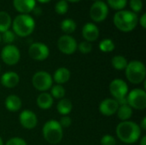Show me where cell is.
<instances>
[{
	"mask_svg": "<svg viewBox=\"0 0 146 145\" xmlns=\"http://www.w3.org/2000/svg\"><path fill=\"white\" fill-rule=\"evenodd\" d=\"M70 77H71L70 71L67 68L62 67L55 71L52 79L57 85H63L69 80Z\"/></svg>",
	"mask_w": 146,
	"mask_h": 145,
	"instance_id": "cell-18",
	"label": "cell"
},
{
	"mask_svg": "<svg viewBox=\"0 0 146 145\" xmlns=\"http://www.w3.org/2000/svg\"><path fill=\"white\" fill-rule=\"evenodd\" d=\"M2 61L9 66L17 64L21 59V52L14 44H7L1 50Z\"/></svg>",
	"mask_w": 146,
	"mask_h": 145,
	"instance_id": "cell-8",
	"label": "cell"
},
{
	"mask_svg": "<svg viewBox=\"0 0 146 145\" xmlns=\"http://www.w3.org/2000/svg\"><path fill=\"white\" fill-rule=\"evenodd\" d=\"M1 40H2V38H1V35H0V43H1Z\"/></svg>",
	"mask_w": 146,
	"mask_h": 145,
	"instance_id": "cell-43",
	"label": "cell"
},
{
	"mask_svg": "<svg viewBox=\"0 0 146 145\" xmlns=\"http://www.w3.org/2000/svg\"><path fill=\"white\" fill-rule=\"evenodd\" d=\"M110 8L115 10H122L127 4V0H107Z\"/></svg>",
	"mask_w": 146,
	"mask_h": 145,
	"instance_id": "cell-28",
	"label": "cell"
},
{
	"mask_svg": "<svg viewBox=\"0 0 146 145\" xmlns=\"http://www.w3.org/2000/svg\"></svg>",
	"mask_w": 146,
	"mask_h": 145,
	"instance_id": "cell-45",
	"label": "cell"
},
{
	"mask_svg": "<svg viewBox=\"0 0 146 145\" xmlns=\"http://www.w3.org/2000/svg\"><path fill=\"white\" fill-rule=\"evenodd\" d=\"M115 43L110 38H104L99 43L100 50L105 53L112 52L115 50Z\"/></svg>",
	"mask_w": 146,
	"mask_h": 145,
	"instance_id": "cell-27",
	"label": "cell"
},
{
	"mask_svg": "<svg viewBox=\"0 0 146 145\" xmlns=\"http://www.w3.org/2000/svg\"><path fill=\"white\" fill-rule=\"evenodd\" d=\"M42 133L44 138L50 144H59L63 137L62 127L57 121L50 120L45 122L43 126Z\"/></svg>",
	"mask_w": 146,
	"mask_h": 145,
	"instance_id": "cell-4",
	"label": "cell"
},
{
	"mask_svg": "<svg viewBox=\"0 0 146 145\" xmlns=\"http://www.w3.org/2000/svg\"><path fill=\"white\" fill-rule=\"evenodd\" d=\"M109 89L110 94L115 100L123 98L128 94V85L121 79H115L112 80L110 84Z\"/></svg>",
	"mask_w": 146,
	"mask_h": 145,
	"instance_id": "cell-12",
	"label": "cell"
},
{
	"mask_svg": "<svg viewBox=\"0 0 146 145\" xmlns=\"http://www.w3.org/2000/svg\"><path fill=\"white\" fill-rule=\"evenodd\" d=\"M37 1L41 3H49L50 0H37Z\"/></svg>",
	"mask_w": 146,
	"mask_h": 145,
	"instance_id": "cell-40",
	"label": "cell"
},
{
	"mask_svg": "<svg viewBox=\"0 0 146 145\" xmlns=\"http://www.w3.org/2000/svg\"><path fill=\"white\" fill-rule=\"evenodd\" d=\"M127 104L134 109L144 110L146 108V92L143 89H133L127 96Z\"/></svg>",
	"mask_w": 146,
	"mask_h": 145,
	"instance_id": "cell-7",
	"label": "cell"
},
{
	"mask_svg": "<svg viewBox=\"0 0 146 145\" xmlns=\"http://www.w3.org/2000/svg\"><path fill=\"white\" fill-rule=\"evenodd\" d=\"M101 145H116V139L112 135L106 134L101 138Z\"/></svg>",
	"mask_w": 146,
	"mask_h": 145,
	"instance_id": "cell-33",
	"label": "cell"
},
{
	"mask_svg": "<svg viewBox=\"0 0 146 145\" xmlns=\"http://www.w3.org/2000/svg\"><path fill=\"white\" fill-rule=\"evenodd\" d=\"M0 145H3V141L1 137H0Z\"/></svg>",
	"mask_w": 146,
	"mask_h": 145,
	"instance_id": "cell-42",
	"label": "cell"
},
{
	"mask_svg": "<svg viewBox=\"0 0 146 145\" xmlns=\"http://www.w3.org/2000/svg\"><path fill=\"white\" fill-rule=\"evenodd\" d=\"M139 127L141 131H145L146 130V117H144L143 120L141 121V123L139 124Z\"/></svg>",
	"mask_w": 146,
	"mask_h": 145,
	"instance_id": "cell-37",
	"label": "cell"
},
{
	"mask_svg": "<svg viewBox=\"0 0 146 145\" xmlns=\"http://www.w3.org/2000/svg\"><path fill=\"white\" fill-rule=\"evenodd\" d=\"M5 145H27V142L21 138H19V137H15V138H12L10 139H9L7 141V143L5 144Z\"/></svg>",
	"mask_w": 146,
	"mask_h": 145,
	"instance_id": "cell-34",
	"label": "cell"
},
{
	"mask_svg": "<svg viewBox=\"0 0 146 145\" xmlns=\"http://www.w3.org/2000/svg\"><path fill=\"white\" fill-rule=\"evenodd\" d=\"M12 28L15 35L19 37H27L33 33L35 29L34 19L27 14H20L12 21Z\"/></svg>",
	"mask_w": 146,
	"mask_h": 145,
	"instance_id": "cell-3",
	"label": "cell"
},
{
	"mask_svg": "<svg viewBox=\"0 0 146 145\" xmlns=\"http://www.w3.org/2000/svg\"><path fill=\"white\" fill-rule=\"evenodd\" d=\"M77 49L82 54H89L92 50V43H90V42L82 41L79 44Z\"/></svg>",
	"mask_w": 146,
	"mask_h": 145,
	"instance_id": "cell-31",
	"label": "cell"
},
{
	"mask_svg": "<svg viewBox=\"0 0 146 145\" xmlns=\"http://www.w3.org/2000/svg\"><path fill=\"white\" fill-rule=\"evenodd\" d=\"M1 38L3 41L7 44H12V43L15 39V34L14 33L13 31L8 30L4 32H3V36H1Z\"/></svg>",
	"mask_w": 146,
	"mask_h": 145,
	"instance_id": "cell-30",
	"label": "cell"
},
{
	"mask_svg": "<svg viewBox=\"0 0 146 145\" xmlns=\"http://www.w3.org/2000/svg\"><path fill=\"white\" fill-rule=\"evenodd\" d=\"M78 47V44L74 38L70 35H62L57 41V48L59 50L65 55L74 54Z\"/></svg>",
	"mask_w": 146,
	"mask_h": 145,
	"instance_id": "cell-11",
	"label": "cell"
},
{
	"mask_svg": "<svg viewBox=\"0 0 146 145\" xmlns=\"http://www.w3.org/2000/svg\"><path fill=\"white\" fill-rule=\"evenodd\" d=\"M56 109H57L58 113L60 115H62V116L68 115V114L71 113V111L73 109L72 102L69 99L63 97V98L60 99V101L58 102L57 106H56Z\"/></svg>",
	"mask_w": 146,
	"mask_h": 145,
	"instance_id": "cell-21",
	"label": "cell"
},
{
	"mask_svg": "<svg viewBox=\"0 0 146 145\" xmlns=\"http://www.w3.org/2000/svg\"><path fill=\"white\" fill-rule=\"evenodd\" d=\"M139 24H140V26L144 28V29H145L146 28V14H143L141 16H140V18H139Z\"/></svg>",
	"mask_w": 146,
	"mask_h": 145,
	"instance_id": "cell-36",
	"label": "cell"
},
{
	"mask_svg": "<svg viewBox=\"0 0 146 145\" xmlns=\"http://www.w3.org/2000/svg\"><path fill=\"white\" fill-rule=\"evenodd\" d=\"M109 15L108 5L101 0L96 1L90 8V17L95 22L104 21Z\"/></svg>",
	"mask_w": 146,
	"mask_h": 145,
	"instance_id": "cell-9",
	"label": "cell"
},
{
	"mask_svg": "<svg viewBox=\"0 0 146 145\" xmlns=\"http://www.w3.org/2000/svg\"><path fill=\"white\" fill-rule=\"evenodd\" d=\"M139 144L140 145H146V136H143L141 138V140L139 142Z\"/></svg>",
	"mask_w": 146,
	"mask_h": 145,
	"instance_id": "cell-39",
	"label": "cell"
},
{
	"mask_svg": "<svg viewBox=\"0 0 146 145\" xmlns=\"http://www.w3.org/2000/svg\"><path fill=\"white\" fill-rule=\"evenodd\" d=\"M12 25L11 16L5 11H0V32H4L9 30Z\"/></svg>",
	"mask_w": 146,
	"mask_h": 145,
	"instance_id": "cell-23",
	"label": "cell"
},
{
	"mask_svg": "<svg viewBox=\"0 0 146 145\" xmlns=\"http://www.w3.org/2000/svg\"><path fill=\"white\" fill-rule=\"evenodd\" d=\"M1 84L6 87V88H14L15 87L19 82H20V77L18 75V73H16L15 72H6L4 73L0 79Z\"/></svg>",
	"mask_w": 146,
	"mask_h": 145,
	"instance_id": "cell-17",
	"label": "cell"
},
{
	"mask_svg": "<svg viewBox=\"0 0 146 145\" xmlns=\"http://www.w3.org/2000/svg\"><path fill=\"white\" fill-rule=\"evenodd\" d=\"M33 11L34 15H37V16H38V15H41V13H42V9H41V8H40V7H38V6H37V7H35V8L33 9Z\"/></svg>",
	"mask_w": 146,
	"mask_h": 145,
	"instance_id": "cell-38",
	"label": "cell"
},
{
	"mask_svg": "<svg viewBox=\"0 0 146 145\" xmlns=\"http://www.w3.org/2000/svg\"><path fill=\"white\" fill-rule=\"evenodd\" d=\"M127 63H128V62L126 59V57H124L123 56H121V55L115 56L111 60V64H112L113 68L119 71L125 70L127 66Z\"/></svg>",
	"mask_w": 146,
	"mask_h": 145,
	"instance_id": "cell-24",
	"label": "cell"
},
{
	"mask_svg": "<svg viewBox=\"0 0 146 145\" xmlns=\"http://www.w3.org/2000/svg\"><path fill=\"white\" fill-rule=\"evenodd\" d=\"M33 87L42 92H46L53 85L52 76L45 71H38L35 73L32 79Z\"/></svg>",
	"mask_w": 146,
	"mask_h": 145,
	"instance_id": "cell-6",
	"label": "cell"
},
{
	"mask_svg": "<svg viewBox=\"0 0 146 145\" xmlns=\"http://www.w3.org/2000/svg\"><path fill=\"white\" fill-rule=\"evenodd\" d=\"M117 116L121 121H129V119L132 117L133 112V109L128 104L120 105L117 109Z\"/></svg>",
	"mask_w": 146,
	"mask_h": 145,
	"instance_id": "cell-22",
	"label": "cell"
},
{
	"mask_svg": "<svg viewBox=\"0 0 146 145\" xmlns=\"http://www.w3.org/2000/svg\"><path fill=\"white\" fill-rule=\"evenodd\" d=\"M67 2L68 1V2H71V3H77V2H80V1H81V0H66Z\"/></svg>",
	"mask_w": 146,
	"mask_h": 145,
	"instance_id": "cell-41",
	"label": "cell"
},
{
	"mask_svg": "<svg viewBox=\"0 0 146 145\" xmlns=\"http://www.w3.org/2000/svg\"><path fill=\"white\" fill-rule=\"evenodd\" d=\"M66 91L64 87L62 85H55L51 86L50 89V95L53 98L56 99H62L65 97Z\"/></svg>",
	"mask_w": 146,
	"mask_h": 145,
	"instance_id": "cell-26",
	"label": "cell"
},
{
	"mask_svg": "<svg viewBox=\"0 0 146 145\" xmlns=\"http://www.w3.org/2000/svg\"><path fill=\"white\" fill-rule=\"evenodd\" d=\"M54 99L51 97L50 93L47 92H42L38 95L37 97V105L39 109L46 110L52 107Z\"/></svg>",
	"mask_w": 146,
	"mask_h": 145,
	"instance_id": "cell-20",
	"label": "cell"
},
{
	"mask_svg": "<svg viewBox=\"0 0 146 145\" xmlns=\"http://www.w3.org/2000/svg\"><path fill=\"white\" fill-rule=\"evenodd\" d=\"M114 24L117 29L123 32H129L135 29L139 23V17L137 14L131 10H119L113 18Z\"/></svg>",
	"mask_w": 146,
	"mask_h": 145,
	"instance_id": "cell-2",
	"label": "cell"
},
{
	"mask_svg": "<svg viewBox=\"0 0 146 145\" xmlns=\"http://www.w3.org/2000/svg\"><path fill=\"white\" fill-rule=\"evenodd\" d=\"M13 6L20 14L28 15L36 7V0H13Z\"/></svg>",
	"mask_w": 146,
	"mask_h": 145,
	"instance_id": "cell-16",
	"label": "cell"
},
{
	"mask_svg": "<svg viewBox=\"0 0 146 145\" xmlns=\"http://www.w3.org/2000/svg\"><path fill=\"white\" fill-rule=\"evenodd\" d=\"M119 103L114 98H106L99 104V111L104 116H111L117 112Z\"/></svg>",
	"mask_w": 146,
	"mask_h": 145,
	"instance_id": "cell-14",
	"label": "cell"
},
{
	"mask_svg": "<svg viewBox=\"0 0 146 145\" xmlns=\"http://www.w3.org/2000/svg\"><path fill=\"white\" fill-rule=\"evenodd\" d=\"M126 76L128 81L134 85H139L145 81L146 68L145 64L140 61H131L126 68Z\"/></svg>",
	"mask_w": 146,
	"mask_h": 145,
	"instance_id": "cell-5",
	"label": "cell"
},
{
	"mask_svg": "<svg viewBox=\"0 0 146 145\" xmlns=\"http://www.w3.org/2000/svg\"><path fill=\"white\" fill-rule=\"evenodd\" d=\"M28 55L35 61H44L49 57L50 50L45 44L40 42L33 43L28 48Z\"/></svg>",
	"mask_w": 146,
	"mask_h": 145,
	"instance_id": "cell-10",
	"label": "cell"
},
{
	"mask_svg": "<svg viewBox=\"0 0 146 145\" xmlns=\"http://www.w3.org/2000/svg\"><path fill=\"white\" fill-rule=\"evenodd\" d=\"M93 1H95V2H96V1H98V0H93Z\"/></svg>",
	"mask_w": 146,
	"mask_h": 145,
	"instance_id": "cell-44",
	"label": "cell"
},
{
	"mask_svg": "<svg viewBox=\"0 0 146 145\" xmlns=\"http://www.w3.org/2000/svg\"><path fill=\"white\" fill-rule=\"evenodd\" d=\"M61 29L64 33L69 35L76 30V23L72 19H65L61 22Z\"/></svg>",
	"mask_w": 146,
	"mask_h": 145,
	"instance_id": "cell-25",
	"label": "cell"
},
{
	"mask_svg": "<svg viewBox=\"0 0 146 145\" xmlns=\"http://www.w3.org/2000/svg\"><path fill=\"white\" fill-rule=\"evenodd\" d=\"M59 122V124L61 125V126L63 128H67V127H69L70 126H71V124H72V120H71V118L68 116V115H63L62 118H61V120H60V121H58Z\"/></svg>",
	"mask_w": 146,
	"mask_h": 145,
	"instance_id": "cell-35",
	"label": "cell"
},
{
	"mask_svg": "<svg viewBox=\"0 0 146 145\" xmlns=\"http://www.w3.org/2000/svg\"><path fill=\"white\" fill-rule=\"evenodd\" d=\"M19 121L21 126L28 130L35 128L38 124L37 115L34 112L29 109H25L21 112L19 115Z\"/></svg>",
	"mask_w": 146,
	"mask_h": 145,
	"instance_id": "cell-13",
	"label": "cell"
},
{
	"mask_svg": "<svg viewBox=\"0 0 146 145\" xmlns=\"http://www.w3.org/2000/svg\"><path fill=\"white\" fill-rule=\"evenodd\" d=\"M117 138L124 144H132L136 143L141 137V129L134 121H121L115 129Z\"/></svg>",
	"mask_w": 146,
	"mask_h": 145,
	"instance_id": "cell-1",
	"label": "cell"
},
{
	"mask_svg": "<svg viewBox=\"0 0 146 145\" xmlns=\"http://www.w3.org/2000/svg\"><path fill=\"white\" fill-rule=\"evenodd\" d=\"M129 6L132 9L133 12L137 14V13L141 12V10H142L143 2H142V0H130Z\"/></svg>",
	"mask_w": 146,
	"mask_h": 145,
	"instance_id": "cell-32",
	"label": "cell"
},
{
	"mask_svg": "<svg viewBox=\"0 0 146 145\" xmlns=\"http://www.w3.org/2000/svg\"><path fill=\"white\" fill-rule=\"evenodd\" d=\"M82 36L85 38V41L90 43L94 42L99 37V28L96 24L87 22L82 27Z\"/></svg>",
	"mask_w": 146,
	"mask_h": 145,
	"instance_id": "cell-15",
	"label": "cell"
},
{
	"mask_svg": "<svg viewBox=\"0 0 146 145\" xmlns=\"http://www.w3.org/2000/svg\"><path fill=\"white\" fill-rule=\"evenodd\" d=\"M22 103L16 95H9L5 99V108L9 112H17L21 109Z\"/></svg>",
	"mask_w": 146,
	"mask_h": 145,
	"instance_id": "cell-19",
	"label": "cell"
},
{
	"mask_svg": "<svg viewBox=\"0 0 146 145\" xmlns=\"http://www.w3.org/2000/svg\"><path fill=\"white\" fill-rule=\"evenodd\" d=\"M68 10V3L66 0H59L55 5V11L59 15H65Z\"/></svg>",
	"mask_w": 146,
	"mask_h": 145,
	"instance_id": "cell-29",
	"label": "cell"
}]
</instances>
